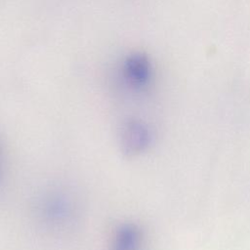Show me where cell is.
Here are the masks:
<instances>
[{
    "label": "cell",
    "mask_w": 250,
    "mask_h": 250,
    "mask_svg": "<svg viewBox=\"0 0 250 250\" xmlns=\"http://www.w3.org/2000/svg\"><path fill=\"white\" fill-rule=\"evenodd\" d=\"M123 72L126 80L134 87L146 86L151 78V64L149 59L144 53L129 55L124 62Z\"/></svg>",
    "instance_id": "obj_1"
},
{
    "label": "cell",
    "mask_w": 250,
    "mask_h": 250,
    "mask_svg": "<svg viewBox=\"0 0 250 250\" xmlns=\"http://www.w3.org/2000/svg\"><path fill=\"white\" fill-rule=\"evenodd\" d=\"M148 129L141 122L132 121L127 124L122 134L123 148L128 153H137L143 150L149 143Z\"/></svg>",
    "instance_id": "obj_2"
},
{
    "label": "cell",
    "mask_w": 250,
    "mask_h": 250,
    "mask_svg": "<svg viewBox=\"0 0 250 250\" xmlns=\"http://www.w3.org/2000/svg\"><path fill=\"white\" fill-rule=\"evenodd\" d=\"M142 236L138 228L127 224L120 227L113 237L111 250H140Z\"/></svg>",
    "instance_id": "obj_3"
}]
</instances>
